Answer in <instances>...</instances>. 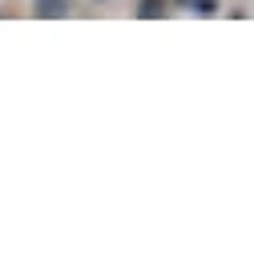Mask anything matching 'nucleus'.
<instances>
[{
    "mask_svg": "<svg viewBox=\"0 0 254 258\" xmlns=\"http://www.w3.org/2000/svg\"><path fill=\"white\" fill-rule=\"evenodd\" d=\"M32 12L36 16H69V0H32Z\"/></svg>",
    "mask_w": 254,
    "mask_h": 258,
    "instance_id": "nucleus-1",
    "label": "nucleus"
}]
</instances>
